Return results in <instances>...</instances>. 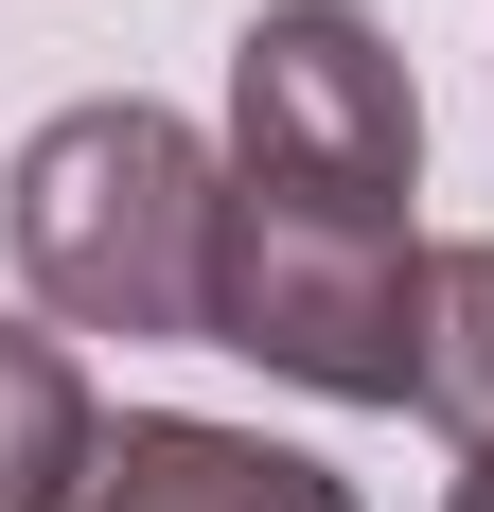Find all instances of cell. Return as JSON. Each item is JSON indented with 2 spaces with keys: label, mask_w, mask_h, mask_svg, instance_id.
I'll return each mask as SVG.
<instances>
[{
  "label": "cell",
  "mask_w": 494,
  "mask_h": 512,
  "mask_svg": "<svg viewBox=\"0 0 494 512\" xmlns=\"http://www.w3.org/2000/svg\"><path fill=\"white\" fill-rule=\"evenodd\" d=\"M424 106L353 0H265L230 71V248H212V354H265L336 407H406L424 354Z\"/></svg>",
  "instance_id": "6da1fadb"
},
{
  "label": "cell",
  "mask_w": 494,
  "mask_h": 512,
  "mask_svg": "<svg viewBox=\"0 0 494 512\" xmlns=\"http://www.w3.org/2000/svg\"><path fill=\"white\" fill-rule=\"evenodd\" d=\"M212 248L230 177L177 106H71L18 142V265L89 336H212Z\"/></svg>",
  "instance_id": "7a4b0ae2"
},
{
  "label": "cell",
  "mask_w": 494,
  "mask_h": 512,
  "mask_svg": "<svg viewBox=\"0 0 494 512\" xmlns=\"http://www.w3.org/2000/svg\"><path fill=\"white\" fill-rule=\"evenodd\" d=\"M71 512H353L336 477L318 460H283V442H247V424H124V442H106L89 460V495Z\"/></svg>",
  "instance_id": "3957f363"
},
{
  "label": "cell",
  "mask_w": 494,
  "mask_h": 512,
  "mask_svg": "<svg viewBox=\"0 0 494 512\" xmlns=\"http://www.w3.org/2000/svg\"><path fill=\"white\" fill-rule=\"evenodd\" d=\"M89 460H106V424H89V389H71V354L0 318V512H71Z\"/></svg>",
  "instance_id": "277c9868"
},
{
  "label": "cell",
  "mask_w": 494,
  "mask_h": 512,
  "mask_svg": "<svg viewBox=\"0 0 494 512\" xmlns=\"http://www.w3.org/2000/svg\"><path fill=\"white\" fill-rule=\"evenodd\" d=\"M406 407H442L459 442H494V248H424V354Z\"/></svg>",
  "instance_id": "5b68a950"
},
{
  "label": "cell",
  "mask_w": 494,
  "mask_h": 512,
  "mask_svg": "<svg viewBox=\"0 0 494 512\" xmlns=\"http://www.w3.org/2000/svg\"><path fill=\"white\" fill-rule=\"evenodd\" d=\"M459 512H494V442H477V477H459Z\"/></svg>",
  "instance_id": "8992f818"
}]
</instances>
